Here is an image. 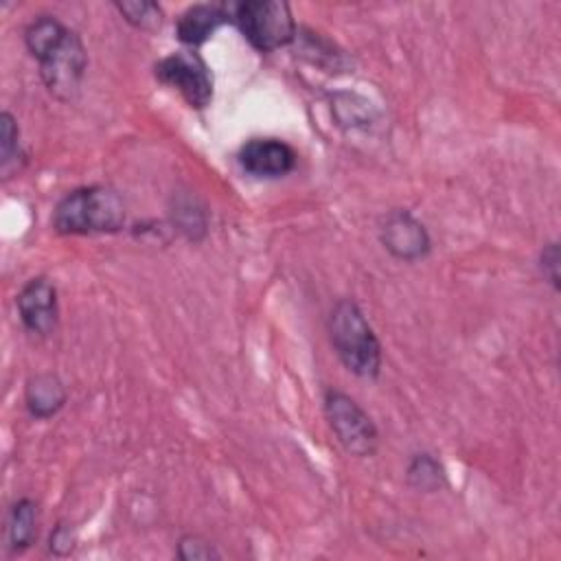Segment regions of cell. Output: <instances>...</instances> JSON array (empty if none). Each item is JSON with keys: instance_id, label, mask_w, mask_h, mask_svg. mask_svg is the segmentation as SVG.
Masks as SVG:
<instances>
[{"instance_id": "obj_1", "label": "cell", "mask_w": 561, "mask_h": 561, "mask_svg": "<svg viewBox=\"0 0 561 561\" xmlns=\"http://www.w3.org/2000/svg\"><path fill=\"white\" fill-rule=\"evenodd\" d=\"M24 44L31 57L37 59L48 92L59 101L75 99L88 68L81 37L55 15H39L26 26Z\"/></svg>"}, {"instance_id": "obj_2", "label": "cell", "mask_w": 561, "mask_h": 561, "mask_svg": "<svg viewBox=\"0 0 561 561\" xmlns=\"http://www.w3.org/2000/svg\"><path fill=\"white\" fill-rule=\"evenodd\" d=\"M125 224V204L107 186H81L70 191L53 213V228L59 234L116 232Z\"/></svg>"}, {"instance_id": "obj_3", "label": "cell", "mask_w": 561, "mask_h": 561, "mask_svg": "<svg viewBox=\"0 0 561 561\" xmlns=\"http://www.w3.org/2000/svg\"><path fill=\"white\" fill-rule=\"evenodd\" d=\"M329 335L340 362L357 377L375 379L381 370V344L353 300H340L329 316Z\"/></svg>"}, {"instance_id": "obj_4", "label": "cell", "mask_w": 561, "mask_h": 561, "mask_svg": "<svg viewBox=\"0 0 561 561\" xmlns=\"http://www.w3.org/2000/svg\"><path fill=\"white\" fill-rule=\"evenodd\" d=\"M232 20L252 48L261 53L276 50L296 39V22L287 2L245 0L234 4Z\"/></svg>"}, {"instance_id": "obj_5", "label": "cell", "mask_w": 561, "mask_h": 561, "mask_svg": "<svg viewBox=\"0 0 561 561\" xmlns=\"http://www.w3.org/2000/svg\"><path fill=\"white\" fill-rule=\"evenodd\" d=\"M324 412L333 434L348 454L357 458H370L377 451L379 432L373 419L359 408L355 399L340 390H327Z\"/></svg>"}, {"instance_id": "obj_6", "label": "cell", "mask_w": 561, "mask_h": 561, "mask_svg": "<svg viewBox=\"0 0 561 561\" xmlns=\"http://www.w3.org/2000/svg\"><path fill=\"white\" fill-rule=\"evenodd\" d=\"M156 79L175 88L191 107H206L213 99V75L206 61L191 50L162 57L156 64Z\"/></svg>"}, {"instance_id": "obj_7", "label": "cell", "mask_w": 561, "mask_h": 561, "mask_svg": "<svg viewBox=\"0 0 561 561\" xmlns=\"http://www.w3.org/2000/svg\"><path fill=\"white\" fill-rule=\"evenodd\" d=\"M383 248L401 261H419L430 252V234L410 210H390L379 228Z\"/></svg>"}, {"instance_id": "obj_8", "label": "cell", "mask_w": 561, "mask_h": 561, "mask_svg": "<svg viewBox=\"0 0 561 561\" xmlns=\"http://www.w3.org/2000/svg\"><path fill=\"white\" fill-rule=\"evenodd\" d=\"M18 313L26 331L35 335H48L57 327L59 305L57 289L46 276L31 278L18 294Z\"/></svg>"}, {"instance_id": "obj_9", "label": "cell", "mask_w": 561, "mask_h": 561, "mask_svg": "<svg viewBox=\"0 0 561 561\" xmlns=\"http://www.w3.org/2000/svg\"><path fill=\"white\" fill-rule=\"evenodd\" d=\"M239 164L256 178H280L294 171L296 151L278 138H252L239 149Z\"/></svg>"}, {"instance_id": "obj_10", "label": "cell", "mask_w": 561, "mask_h": 561, "mask_svg": "<svg viewBox=\"0 0 561 561\" xmlns=\"http://www.w3.org/2000/svg\"><path fill=\"white\" fill-rule=\"evenodd\" d=\"M228 20L230 13L221 4H193L180 13L175 35L186 46H199Z\"/></svg>"}, {"instance_id": "obj_11", "label": "cell", "mask_w": 561, "mask_h": 561, "mask_svg": "<svg viewBox=\"0 0 561 561\" xmlns=\"http://www.w3.org/2000/svg\"><path fill=\"white\" fill-rule=\"evenodd\" d=\"M66 397L68 394H66L61 379L53 373H42V375L31 377L26 383V392H24L26 410L35 419L55 416L64 408Z\"/></svg>"}, {"instance_id": "obj_12", "label": "cell", "mask_w": 561, "mask_h": 561, "mask_svg": "<svg viewBox=\"0 0 561 561\" xmlns=\"http://www.w3.org/2000/svg\"><path fill=\"white\" fill-rule=\"evenodd\" d=\"M9 546L13 552L26 550L37 537V504L28 497L18 500L9 513Z\"/></svg>"}, {"instance_id": "obj_13", "label": "cell", "mask_w": 561, "mask_h": 561, "mask_svg": "<svg viewBox=\"0 0 561 561\" xmlns=\"http://www.w3.org/2000/svg\"><path fill=\"white\" fill-rule=\"evenodd\" d=\"M408 480L421 491H434L443 484V469L430 454H416L408 467Z\"/></svg>"}, {"instance_id": "obj_14", "label": "cell", "mask_w": 561, "mask_h": 561, "mask_svg": "<svg viewBox=\"0 0 561 561\" xmlns=\"http://www.w3.org/2000/svg\"><path fill=\"white\" fill-rule=\"evenodd\" d=\"M116 9L121 11V15L136 28L149 31L162 24V9L156 2H116Z\"/></svg>"}, {"instance_id": "obj_15", "label": "cell", "mask_w": 561, "mask_h": 561, "mask_svg": "<svg viewBox=\"0 0 561 561\" xmlns=\"http://www.w3.org/2000/svg\"><path fill=\"white\" fill-rule=\"evenodd\" d=\"M0 156H2V169L9 167V162L20 156V129L11 112L0 114Z\"/></svg>"}, {"instance_id": "obj_16", "label": "cell", "mask_w": 561, "mask_h": 561, "mask_svg": "<svg viewBox=\"0 0 561 561\" xmlns=\"http://www.w3.org/2000/svg\"><path fill=\"white\" fill-rule=\"evenodd\" d=\"M178 557L184 561H206V559H219V552L197 535H186L178 543Z\"/></svg>"}, {"instance_id": "obj_17", "label": "cell", "mask_w": 561, "mask_h": 561, "mask_svg": "<svg viewBox=\"0 0 561 561\" xmlns=\"http://www.w3.org/2000/svg\"><path fill=\"white\" fill-rule=\"evenodd\" d=\"M72 546H75V539H72V535H70V528H66L64 524H59V526L55 528V533L50 535V552L64 557V554H70Z\"/></svg>"}, {"instance_id": "obj_18", "label": "cell", "mask_w": 561, "mask_h": 561, "mask_svg": "<svg viewBox=\"0 0 561 561\" xmlns=\"http://www.w3.org/2000/svg\"><path fill=\"white\" fill-rule=\"evenodd\" d=\"M541 267H548L550 272L546 274L550 278V283L554 287H559V248L557 243H550L543 252H541Z\"/></svg>"}]
</instances>
